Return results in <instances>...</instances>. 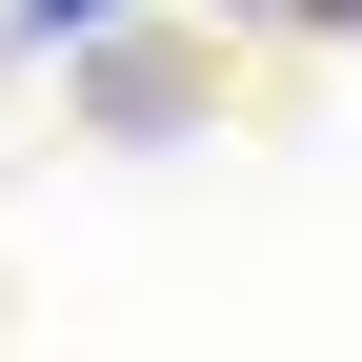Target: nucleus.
I'll list each match as a JSON object with an SVG mask.
<instances>
[{
	"mask_svg": "<svg viewBox=\"0 0 362 362\" xmlns=\"http://www.w3.org/2000/svg\"><path fill=\"white\" fill-rule=\"evenodd\" d=\"M121 21V0H21V40H101Z\"/></svg>",
	"mask_w": 362,
	"mask_h": 362,
	"instance_id": "obj_1",
	"label": "nucleus"
},
{
	"mask_svg": "<svg viewBox=\"0 0 362 362\" xmlns=\"http://www.w3.org/2000/svg\"><path fill=\"white\" fill-rule=\"evenodd\" d=\"M302 21H362V0H302Z\"/></svg>",
	"mask_w": 362,
	"mask_h": 362,
	"instance_id": "obj_2",
	"label": "nucleus"
}]
</instances>
